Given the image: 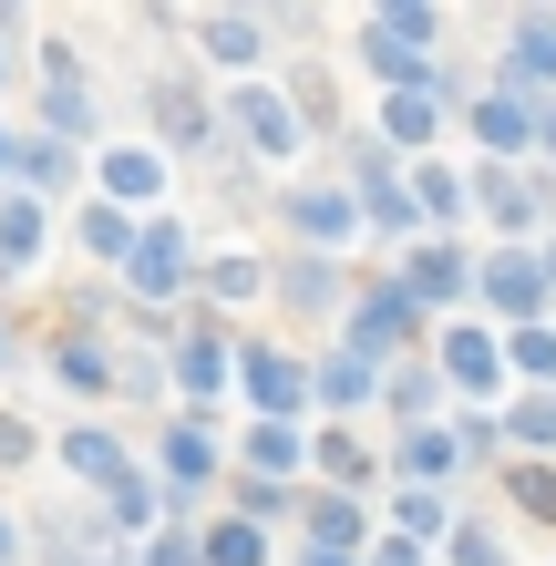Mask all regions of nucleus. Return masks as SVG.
Masks as SVG:
<instances>
[{
  "instance_id": "38",
  "label": "nucleus",
  "mask_w": 556,
  "mask_h": 566,
  "mask_svg": "<svg viewBox=\"0 0 556 566\" xmlns=\"http://www.w3.org/2000/svg\"><path fill=\"white\" fill-rule=\"evenodd\" d=\"M371 566H422V556H412V546H381V556H371Z\"/></svg>"
},
{
  "instance_id": "13",
  "label": "nucleus",
  "mask_w": 556,
  "mask_h": 566,
  "mask_svg": "<svg viewBox=\"0 0 556 566\" xmlns=\"http://www.w3.org/2000/svg\"><path fill=\"white\" fill-rule=\"evenodd\" d=\"M166 474H176V484H207V474H217V443H207L196 422H176V432H166Z\"/></svg>"
},
{
  "instance_id": "35",
  "label": "nucleus",
  "mask_w": 556,
  "mask_h": 566,
  "mask_svg": "<svg viewBox=\"0 0 556 566\" xmlns=\"http://www.w3.org/2000/svg\"><path fill=\"white\" fill-rule=\"evenodd\" d=\"M515 360H526V371H556V329H526V340H515Z\"/></svg>"
},
{
  "instance_id": "20",
  "label": "nucleus",
  "mask_w": 556,
  "mask_h": 566,
  "mask_svg": "<svg viewBox=\"0 0 556 566\" xmlns=\"http://www.w3.org/2000/svg\"><path fill=\"white\" fill-rule=\"evenodd\" d=\"M104 186H114V196H155V155H145V145H114V155H104Z\"/></svg>"
},
{
  "instance_id": "17",
  "label": "nucleus",
  "mask_w": 556,
  "mask_h": 566,
  "mask_svg": "<svg viewBox=\"0 0 556 566\" xmlns=\"http://www.w3.org/2000/svg\"><path fill=\"white\" fill-rule=\"evenodd\" d=\"M484 217H505V227H526V217H546V196H536L526 176H484Z\"/></svg>"
},
{
  "instance_id": "31",
  "label": "nucleus",
  "mask_w": 556,
  "mask_h": 566,
  "mask_svg": "<svg viewBox=\"0 0 556 566\" xmlns=\"http://www.w3.org/2000/svg\"><path fill=\"white\" fill-rule=\"evenodd\" d=\"M258 279H269V269H258V258H217V269H207V289H217V298H248Z\"/></svg>"
},
{
  "instance_id": "39",
  "label": "nucleus",
  "mask_w": 556,
  "mask_h": 566,
  "mask_svg": "<svg viewBox=\"0 0 556 566\" xmlns=\"http://www.w3.org/2000/svg\"><path fill=\"white\" fill-rule=\"evenodd\" d=\"M300 566H350V556H300Z\"/></svg>"
},
{
  "instance_id": "36",
  "label": "nucleus",
  "mask_w": 556,
  "mask_h": 566,
  "mask_svg": "<svg viewBox=\"0 0 556 566\" xmlns=\"http://www.w3.org/2000/svg\"><path fill=\"white\" fill-rule=\"evenodd\" d=\"M145 566H196V546H186V536H155V546H145Z\"/></svg>"
},
{
  "instance_id": "12",
  "label": "nucleus",
  "mask_w": 556,
  "mask_h": 566,
  "mask_svg": "<svg viewBox=\"0 0 556 566\" xmlns=\"http://www.w3.org/2000/svg\"><path fill=\"white\" fill-rule=\"evenodd\" d=\"M361 546V515H350V494H319V515H310V556H350Z\"/></svg>"
},
{
  "instance_id": "25",
  "label": "nucleus",
  "mask_w": 556,
  "mask_h": 566,
  "mask_svg": "<svg viewBox=\"0 0 556 566\" xmlns=\"http://www.w3.org/2000/svg\"><path fill=\"white\" fill-rule=\"evenodd\" d=\"M83 238L104 248V258H135V217H124V207H93V217H83Z\"/></svg>"
},
{
  "instance_id": "7",
  "label": "nucleus",
  "mask_w": 556,
  "mask_h": 566,
  "mask_svg": "<svg viewBox=\"0 0 556 566\" xmlns=\"http://www.w3.org/2000/svg\"><path fill=\"white\" fill-rule=\"evenodd\" d=\"M443 371L464 381V391H484V381H505V350L484 340V329H453V340H443Z\"/></svg>"
},
{
  "instance_id": "33",
  "label": "nucleus",
  "mask_w": 556,
  "mask_h": 566,
  "mask_svg": "<svg viewBox=\"0 0 556 566\" xmlns=\"http://www.w3.org/2000/svg\"><path fill=\"white\" fill-rule=\"evenodd\" d=\"M515 432H526V443H556V391H536V402L515 412Z\"/></svg>"
},
{
  "instance_id": "8",
  "label": "nucleus",
  "mask_w": 556,
  "mask_h": 566,
  "mask_svg": "<svg viewBox=\"0 0 556 566\" xmlns=\"http://www.w3.org/2000/svg\"><path fill=\"white\" fill-rule=\"evenodd\" d=\"M62 463H73L83 484H104V494H124V484H135V463H124V443H104V432H73V453H62Z\"/></svg>"
},
{
  "instance_id": "34",
  "label": "nucleus",
  "mask_w": 556,
  "mask_h": 566,
  "mask_svg": "<svg viewBox=\"0 0 556 566\" xmlns=\"http://www.w3.org/2000/svg\"><path fill=\"white\" fill-rule=\"evenodd\" d=\"M319 463H331V484H361V474H371V463H361V453H350V443H340V432H331V443H319Z\"/></svg>"
},
{
  "instance_id": "19",
  "label": "nucleus",
  "mask_w": 556,
  "mask_h": 566,
  "mask_svg": "<svg viewBox=\"0 0 556 566\" xmlns=\"http://www.w3.org/2000/svg\"><path fill=\"white\" fill-rule=\"evenodd\" d=\"M402 463H412L422 484H443L453 463H464V443H453V432H412V443H402Z\"/></svg>"
},
{
  "instance_id": "26",
  "label": "nucleus",
  "mask_w": 556,
  "mask_h": 566,
  "mask_svg": "<svg viewBox=\"0 0 556 566\" xmlns=\"http://www.w3.org/2000/svg\"><path fill=\"white\" fill-rule=\"evenodd\" d=\"M62 381H73V391H114V371H104L93 340H62Z\"/></svg>"
},
{
  "instance_id": "1",
  "label": "nucleus",
  "mask_w": 556,
  "mask_h": 566,
  "mask_svg": "<svg viewBox=\"0 0 556 566\" xmlns=\"http://www.w3.org/2000/svg\"><path fill=\"white\" fill-rule=\"evenodd\" d=\"M422 42H433V11H381L371 21V62L391 83H422Z\"/></svg>"
},
{
  "instance_id": "14",
  "label": "nucleus",
  "mask_w": 556,
  "mask_h": 566,
  "mask_svg": "<svg viewBox=\"0 0 556 566\" xmlns=\"http://www.w3.org/2000/svg\"><path fill=\"white\" fill-rule=\"evenodd\" d=\"M402 329H412V298H402V289H371V310H361V350H391Z\"/></svg>"
},
{
  "instance_id": "29",
  "label": "nucleus",
  "mask_w": 556,
  "mask_h": 566,
  "mask_svg": "<svg viewBox=\"0 0 556 566\" xmlns=\"http://www.w3.org/2000/svg\"><path fill=\"white\" fill-rule=\"evenodd\" d=\"M515 505H526V515H556V474H546V463H515Z\"/></svg>"
},
{
  "instance_id": "22",
  "label": "nucleus",
  "mask_w": 556,
  "mask_h": 566,
  "mask_svg": "<svg viewBox=\"0 0 556 566\" xmlns=\"http://www.w3.org/2000/svg\"><path fill=\"white\" fill-rule=\"evenodd\" d=\"M31 248H42V207L11 196V207H0V258H31Z\"/></svg>"
},
{
  "instance_id": "4",
  "label": "nucleus",
  "mask_w": 556,
  "mask_h": 566,
  "mask_svg": "<svg viewBox=\"0 0 556 566\" xmlns=\"http://www.w3.org/2000/svg\"><path fill=\"white\" fill-rule=\"evenodd\" d=\"M289 227H300L310 248H340V238H350V227H361V217H350V196L310 186V196H289Z\"/></svg>"
},
{
  "instance_id": "24",
  "label": "nucleus",
  "mask_w": 556,
  "mask_h": 566,
  "mask_svg": "<svg viewBox=\"0 0 556 566\" xmlns=\"http://www.w3.org/2000/svg\"><path fill=\"white\" fill-rule=\"evenodd\" d=\"M412 207H422V217H453V207H464V176H443V165H422V176H412Z\"/></svg>"
},
{
  "instance_id": "32",
  "label": "nucleus",
  "mask_w": 556,
  "mask_h": 566,
  "mask_svg": "<svg viewBox=\"0 0 556 566\" xmlns=\"http://www.w3.org/2000/svg\"><path fill=\"white\" fill-rule=\"evenodd\" d=\"M52 124H73V135L93 124V104H83V83H73V73H52Z\"/></svg>"
},
{
  "instance_id": "16",
  "label": "nucleus",
  "mask_w": 556,
  "mask_h": 566,
  "mask_svg": "<svg viewBox=\"0 0 556 566\" xmlns=\"http://www.w3.org/2000/svg\"><path fill=\"white\" fill-rule=\"evenodd\" d=\"M381 135H391V145H422V135H433V93L402 83V93H391V114H381Z\"/></svg>"
},
{
  "instance_id": "9",
  "label": "nucleus",
  "mask_w": 556,
  "mask_h": 566,
  "mask_svg": "<svg viewBox=\"0 0 556 566\" xmlns=\"http://www.w3.org/2000/svg\"><path fill=\"white\" fill-rule=\"evenodd\" d=\"M484 298H495V310H536L546 269H536V258H495V269H484Z\"/></svg>"
},
{
  "instance_id": "10",
  "label": "nucleus",
  "mask_w": 556,
  "mask_h": 566,
  "mask_svg": "<svg viewBox=\"0 0 556 566\" xmlns=\"http://www.w3.org/2000/svg\"><path fill=\"white\" fill-rule=\"evenodd\" d=\"M391 289H402V298H453V289H464V258H453V248H422Z\"/></svg>"
},
{
  "instance_id": "21",
  "label": "nucleus",
  "mask_w": 556,
  "mask_h": 566,
  "mask_svg": "<svg viewBox=\"0 0 556 566\" xmlns=\"http://www.w3.org/2000/svg\"><path fill=\"white\" fill-rule=\"evenodd\" d=\"M310 391H319V402H361V391H371V360L350 350V360H331V371H310Z\"/></svg>"
},
{
  "instance_id": "6",
  "label": "nucleus",
  "mask_w": 556,
  "mask_h": 566,
  "mask_svg": "<svg viewBox=\"0 0 556 566\" xmlns=\"http://www.w3.org/2000/svg\"><path fill=\"white\" fill-rule=\"evenodd\" d=\"M474 135L495 145V155H515V145H536V114L515 104V93H484V104H474Z\"/></svg>"
},
{
  "instance_id": "27",
  "label": "nucleus",
  "mask_w": 556,
  "mask_h": 566,
  "mask_svg": "<svg viewBox=\"0 0 556 566\" xmlns=\"http://www.w3.org/2000/svg\"><path fill=\"white\" fill-rule=\"evenodd\" d=\"M515 73H556V21H526V31H515Z\"/></svg>"
},
{
  "instance_id": "2",
  "label": "nucleus",
  "mask_w": 556,
  "mask_h": 566,
  "mask_svg": "<svg viewBox=\"0 0 556 566\" xmlns=\"http://www.w3.org/2000/svg\"><path fill=\"white\" fill-rule=\"evenodd\" d=\"M248 391H258V412H300L310 402V371H300V360H279V350H248Z\"/></svg>"
},
{
  "instance_id": "3",
  "label": "nucleus",
  "mask_w": 556,
  "mask_h": 566,
  "mask_svg": "<svg viewBox=\"0 0 556 566\" xmlns=\"http://www.w3.org/2000/svg\"><path fill=\"white\" fill-rule=\"evenodd\" d=\"M238 135L258 155H289V145H300V104H279V93H238Z\"/></svg>"
},
{
  "instance_id": "28",
  "label": "nucleus",
  "mask_w": 556,
  "mask_h": 566,
  "mask_svg": "<svg viewBox=\"0 0 556 566\" xmlns=\"http://www.w3.org/2000/svg\"><path fill=\"white\" fill-rule=\"evenodd\" d=\"M207 52H217V62H258V21H238V11L207 21Z\"/></svg>"
},
{
  "instance_id": "30",
  "label": "nucleus",
  "mask_w": 556,
  "mask_h": 566,
  "mask_svg": "<svg viewBox=\"0 0 556 566\" xmlns=\"http://www.w3.org/2000/svg\"><path fill=\"white\" fill-rule=\"evenodd\" d=\"M361 196H371V217H391V227H402V186H391V165H381V155L361 165Z\"/></svg>"
},
{
  "instance_id": "11",
  "label": "nucleus",
  "mask_w": 556,
  "mask_h": 566,
  "mask_svg": "<svg viewBox=\"0 0 556 566\" xmlns=\"http://www.w3.org/2000/svg\"><path fill=\"white\" fill-rule=\"evenodd\" d=\"M248 474H258V484L300 474V432H289V422H258V432H248Z\"/></svg>"
},
{
  "instance_id": "23",
  "label": "nucleus",
  "mask_w": 556,
  "mask_h": 566,
  "mask_svg": "<svg viewBox=\"0 0 556 566\" xmlns=\"http://www.w3.org/2000/svg\"><path fill=\"white\" fill-rule=\"evenodd\" d=\"M176 371H186V391H196V402H207V391H227V350H217V340H186V360H176Z\"/></svg>"
},
{
  "instance_id": "18",
  "label": "nucleus",
  "mask_w": 556,
  "mask_h": 566,
  "mask_svg": "<svg viewBox=\"0 0 556 566\" xmlns=\"http://www.w3.org/2000/svg\"><path fill=\"white\" fill-rule=\"evenodd\" d=\"M155 124H166V135H186V145H196V135H207V104H196L186 83H155Z\"/></svg>"
},
{
  "instance_id": "5",
  "label": "nucleus",
  "mask_w": 556,
  "mask_h": 566,
  "mask_svg": "<svg viewBox=\"0 0 556 566\" xmlns=\"http://www.w3.org/2000/svg\"><path fill=\"white\" fill-rule=\"evenodd\" d=\"M124 269H135L145 298H166V289L186 279V238H176V227H155V238H135V258H124Z\"/></svg>"
},
{
  "instance_id": "15",
  "label": "nucleus",
  "mask_w": 556,
  "mask_h": 566,
  "mask_svg": "<svg viewBox=\"0 0 556 566\" xmlns=\"http://www.w3.org/2000/svg\"><path fill=\"white\" fill-rule=\"evenodd\" d=\"M258 556H269V546H258V525H248V515H227L217 536L196 546V566H258Z\"/></svg>"
},
{
  "instance_id": "37",
  "label": "nucleus",
  "mask_w": 556,
  "mask_h": 566,
  "mask_svg": "<svg viewBox=\"0 0 556 566\" xmlns=\"http://www.w3.org/2000/svg\"><path fill=\"white\" fill-rule=\"evenodd\" d=\"M31 453V422H11V412H0V463H21Z\"/></svg>"
}]
</instances>
